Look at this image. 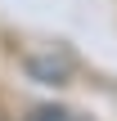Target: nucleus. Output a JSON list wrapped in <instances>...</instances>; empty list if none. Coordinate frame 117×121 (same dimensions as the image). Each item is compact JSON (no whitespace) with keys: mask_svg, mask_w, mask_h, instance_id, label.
Instances as JSON below:
<instances>
[{"mask_svg":"<svg viewBox=\"0 0 117 121\" xmlns=\"http://www.w3.org/2000/svg\"><path fill=\"white\" fill-rule=\"evenodd\" d=\"M27 72H32L36 81H45V85H59L63 72H68V63H63V58H59V63H54V58H27Z\"/></svg>","mask_w":117,"mask_h":121,"instance_id":"f257e3e1","label":"nucleus"},{"mask_svg":"<svg viewBox=\"0 0 117 121\" xmlns=\"http://www.w3.org/2000/svg\"><path fill=\"white\" fill-rule=\"evenodd\" d=\"M27 121H81V117H72L68 108H41V112H32Z\"/></svg>","mask_w":117,"mask_h":121,"instance_id":"f03ea898","label":"nucleus"}]
</instances>
